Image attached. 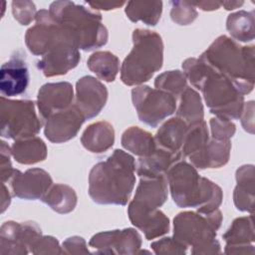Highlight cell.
Listing matches in <instances>:
<instances>
[{
    "label": "cell",
    "instance_id": "7",
    "mask_svg": "<svg viewBox=\"0 0 255 255\" xmlns=\"http://www.w3.org/2000/svg\"><path fill=\"white\" fill-rule=\"evenodd\" d=\"M222 222V213L216 209L210 213L183 211L173 218V236L176 240L191 247V254L207 255L221 253L216 239Z\"/></svg>",
    "mask_w": 255,
    "mask_h": 255
},
{
    "label": "cell",
    "instance_id": "33",
    "mask_svg": "<svg viewBox=\"0 0 255 255\" xmlns=\"http://www.w3.org/2000/svg\"><path fill=\"white\" fill-rule=\"evenodd\" d=\"M226 29L234 40L250 42L254 39V12L240 10L228 15Z\"/></svg>",
    "mask_w": 255,
    "mask_h": 255
},
{
    "label": "cell",
    "instance_id": "30",
    "mask_svg": "<svg viewBox=\"0 0 255 255\" xmlns=\"http://www.w3.org/2000/svg\"><path fill=\"white\" fill-rule=\"evenodd\" d=\"M87 66L99 79L111 83L120 71V60L110 51H98L90 56Z\"/></svg>",
    "mask_w": 255,
    "mask_h": 255
},
{
    "label": "cell",
    "instance_id": "44",
    "mask_svg": "<svg viewBox=\"0 0 255 255\" xmlns=\"http://www.w3.org/2000/svg\"><path fill=\"white\" fill-rule=\"evenodd\" d=\"M89 6L93 8V10H112L122 7L126 2H87Z\"/></svg>",
    "mask_w": 255,
    "mask_h": 255
},
{
    "label": "cell",
    "instance_id": "26",
    "mask_svg": "<svg viewBox=\"0 0 255 255\" xmlns=\"http://www.w3.org/2000/svg\"><path fill=\"white\" fill-rule=\"evenodd\" d=\"M188 125L177 117L167 120L161 125L154 135L156 145L173 153L181 152L180 149Z\"/></svg>",
    "mask_w": 255,
    "mask_h": 255
},
{
    "label": "cell",
    "instance_id": "17",
    "mask_svg": "<svg viewBox=\"0 0 255 255\" xmlns=\"http://www.w3.org/2000/svg\"><path fill=\"white\" fill-rule=\"evenodd\" d=\"M29 84V71L25 54L17 51L2 64L0 70V91L3 96L15 97L23 94Z\"/></svg>",
    "mask_w": 255,
    "mask_h": 255
},
{
    "label": "cell",
    "instance_id": "4",
    "mask_svg": "<svg viewBox=\"0 0 255 255\" xmlns=\"http://www.w3.org/2000/svg\"><path fill=\"white\" fill-rule=\"evenodd\" d=\"M199 59L227 78L244 96L254 88V45L241 46L221 35L200 55Z\"/></svg>",
    "mask_w": 255,
    "mask_h": 255
},
{
    "label": "cell",
    "instance_id": "19",
    "mask_svg": "<svg viewBox=\"0 0 255 255\" xmlns=\"http://www.w3.org/2000/svg\"><path fill=\"white\" fill-rule=\"evenodd\" d=\"M128 215L131 224L142 231L147 240L162 236L169 231V219L159 209H146L130 201Z\"/></svg>",
    "mask_w": 255,
    "mask_h": 255
},
{
    "label": "cell",
    "instance_id": "12",
    "mask_svg": "<svg viewBox=\"0 0 255 255\" xmlns=\"http://www.w3.org/2000/svg\"><path fill=\"white\" fill-rule=\"evenodd\" d=\"M89 245L97 254H137L141 236L133 228L103 231L95 234Z\"/></svg>",
    "mask_w": 255,
    "mask_h": 255
},
{
    "label": "cell",
    "instance_id": "31",
    "mask_svg": "<svg viewBox=\"0 0 255 255\" xmlns=\"http://www.w3.org/2000/svg\"><path fill=\"white\" fill-rule=\"evenodd\" d=\"M125 12L131 22L141 21L145 25L155 26L162 13V2L128 1L127 2Z\"/></svg>",
    "mask_w": 255,
    "mask_h": 255
},
{
    "label": "cell",
    "instance_id": "24",
    "mask_svg": "<svg viewBox=\"0 0 255 255\" xmlns=\"http://www.w3.org/2000/svg\"><path fill=\"white\" fill-rule=\"evenodd\" d=\"M236 186L233 192V201L236 208L240 211L253 213L254 210V183L255 171L253 164L240 166L235 173Z\"/></svg>",
    "mask_w": 255,
    "mask_h": 255
},
{
    "label": "cell",
    "instance_id": "29",
    "mask_svg": "<svg viewBox=\"0 0 255 255\" xmlns=\"http://www.w3.org/2000/svg\"><path fill=\"white\" fill-rule=\"evenodd\" d=\"M54 211L60 214L72 212L78 201V197L74 188L67 184H53L41 199Z\"/></svg>",
    "mask_w": 255,
    "mask_h": 255
},
{
    "label": "cell",
    "instance_id": "13",
    "mask_svg": "<svg viewBox=\"0 0 255 255\" xmlns=\"http://www.w3.org/2000/svg\"><path fill=\"white\" fill-rule=\"evenodd\" d=\"M86 118L75 103L60 112L54 113L44 122L45 136L54 143H62L74 138Z\"/></svg>",
    "mask_w": 255,
    "mask_h": 255
},
{
    "label": "cell",
    "instance_id": "43",
    "mask_svg": "<svg viewBox=\"0 0 255 255\" xmlns=\"http://www.w3.org/2000/svg\"><path fill=\"white\" fill-rule=\"evenodd\" d=\"M240 118H241V124L243 128L250 133H254V102L253 101H250L244 104L243 112Z\"/></svg>",
    "mask_w": 255,
    "mask_h": 255
},
{
    "label": "cell",
    "instance_id": "39",
    "mask_svg": "<svg viewBox=\"0 0 255 255\" xmlns=\"http://www.w3.org/2000/svg\"><path fill=\"white\" fill-rule=\"evenodd\" d=\"M12 14L21 25H29L36 18V6L29 0H15L12 2Z\"/></svg>",
    "mask_w": 255,
    "mask_h": 255
},
{
    "label": "cell",
    "instance_id": "9",
    "mask_svg": "<svg viewBox=\"0 0 255 255\" xmlns=\"http://www.w3.org/2000/svg\"><path fill=\"white\" fill-rule=\"evenodd\" d=\"M35 21V25L30 27L25 34L26 46L33 55L43 57L63 43H73L78 46L74 35L55 21L49 10L38 11Z\"/></svg>",
    "mask_w": 255,
    "mask_h": 255
},
{
    "label": "cell",
    "instance_id": "42",
    "mask_svg": "<svg viewBox=\"0 0 255 255\" xmlns=\"http://www.w3.org/2000/svg\"><path fill=\"white\" fill-rule=\"evenodd\" d=\"M63 252L67 254H89L87 243L81 236L68 237L62 244Z\"/></svg>",
    "mask_w": 255,
    "mask_h": 255
},
{
    "label": "cell",
    "instance_id": "35",
    "mask_svg": "<svg viewBox=\"0 0 255 255\" xmlns=\"http://www.w3.org/2000/svg\"><path fill=\"white\" fill-rule=\"evenodd\" d=\"M154 87L177 98L187 88V79L179 70L167 71L155 78Z\"/></svg>",
    "mask_w": 255,
    "mask_h": 255
},
{
    "label": "cell",
    "instance_id": "18",
    "mask_svg": "<svg viewBox=\"0 0 255 255\" xmlns=\"http://www.w3.org/2000/svg\"><path fill=\"white\" fill-rule=\"evenodd\" d=\"M81 60L80 49L73 43L61 44L37 62V68L46 77H55L67 74L77 67Z\"/></svg>",
    "mask_w": 255,
    "mask_h": 255
},
{
    "label": "cell",
    "instance_id": "40",
    "mask_svg": "<svg viewBox=\"0 0 255 255\" xmlns=\"http://www.w3.org/2000/svg\"><path fill=\"white\" fill-rule=\"evenodd\" d=\"M33 254H63V248L60 246L57 238L53 236L42 235L31 249Z\"/></svg>",
    "mask_w": 255,
    "mask_h": 255
},
{
    "label": "cell",
    "instance_id": "11",
    "mask_svg": "<svg viewBox=\"0 0 255 255\" xmlns=\"http://www.w3.org/2000/svg\"><path fill=\"white\" fill-rule=\"evenodd\" d=\"M42 236L34 221H6L0 228V255H26Z\"/></svg>",
    "mask_w": 255,
    "mask_h": 255
},
{
    "label": "cell",
    "instance_id": "38",
    "mask_svg": "<svg viewBox=\"0 0 255 255\" xmlns=\"http://www.w3.org/2000/svg\"><path fill=\"white\" fill-rule=\"evenodd\" d=\"M211 137L218 140H229L236 131L235 125L227 119L214 117L209 122Z\"/></svg>",
    "mask_w": 255,
    "mask_h": 255
},
{
    "label": "cell",
    "instance_id": "10",
    "mask_svg": "<svg viewBox=\"0 0 255 255\" xmlns=\"http://www.w3.org/2000/svg\"><path fill=\"white\" fill-rule=\"evenodd\" d=\"M131 101L139 121L151 128H156L176 110L174 96L144 85L131 90Z\"/></svg>",
    "mask_w": 255,
    "mask_h": 255
},
{
    "label": "cell",
    "instance_id": "3",
    "mask_svg": "<svg viewBox=\"0 0 255 255\" xmlns=\"http://www.w3.org/2000/svg\"><path fill=\"white\" fill-rule=\"evenodd\" d=\"M174 203L181 208H196L199 213H210L220 206L223 192L219 185L200 176L197 169L183 158L165 173Z\"/></svg>",
    "mask_w": 255,
    "mask_h": 255
},
{
    "label": "cell",
    "instance_id": "36",
    "mask_svg": "<svg viewBox=\"0 0 255 255\" xmlns=\"http://www.w3.org/2000/svg\"><path fill=\"white\" fill-rule=\"evenodd\" d=\"M170 5V18L177 25H189L197 18L196 8L189 1H171Z\"/></svg>",
    "mask_w": 255,
    "mask_h": 255
},
{
    "label": "cell",
    "instance_id": "22",
    "mask_svg": "<svg viewBox=\"0 0 255 255\" xmlns=\"http://www.w3.org/2000/svg\"><path fill=\"white\" fill-rule=\"evenodd\" d=\"M182 157L181 152L173 153L157 146L151 154L138 157L135 162L136 174L140 178H156L164 176L171 165Z\"/></svg>",
    "mask_w": 255,
    "mask_h": 255
},
{
    "label": "cell",
    "instance_id": "23",
    "mask_svg": "<svg viewBox=\"0 0 255 255\" xmlns=\"http://www.w3.org/2000/svg\"><path fill=\"white\" fill-rule=\"evenodd\" d=\"M167 193L165 175L156 178H140L131 201L146 209H158L166 201Z\"/></svg>",
    "mask_w": 255,
    "mask_h": 255
},
{
    "label": "cell",
    "instance_id": "25",
    "mask_svg": "<svg viewBox=\"0 0 255 255\" xmlns=\"http://www.w3.org/2000/svg\"><path fill=\"white\" fill-rule=\"evenodd\" d=\"M81 142L91 152H105L115 143L114 127L106 121L93 123L84 130L81 136Z\"/></svg>",
    "mask_w": 255,
    "mask_h": 255
},
{
    "label": "cell",
    "instance_id": "32",
    "mask_svg": "<svg viewBox=\"0 0 255 255\" xmlns=\"http://www.w3.org/2000/svg\"><path fill=\"white\" fill-rule=\"evenodd\" d=\"M203 105L200 95L190 87H187L179 96V106L176 117L183 120L187 125L203 121Z\"/></svg>",
    "mask_w": 255,
    "mask_h": 255
},
{
    "label": "cell",
    "instance_id": "2",
    "mask_svg": "<svg viewBox=\"0 0 255 255\" xmlns=\"http://www.w3.org/2000/svg\"><path fill=\"white\" fill-rule=\"evenodd\" d=\"M132 155L115 149L105 160L96 163L89 174V195L98 204L126 205L135 183Z\"/></svg>",
    "mask_w": 255,
    "mask_h": 255
},
{
    "label": "cell",
    "instance_id": "6",
    "mask_svg": "<svg viewBox=\"0 0 255 255\" xmlns=\"http://www.w3.org/2000/svg\"><path fill=\"white\" fill-rule=\"evenodd\" d=\"M163 64V42L148 29H134L132 49L121 67V80L127 86H140L151 79Z\"/></svg>",
    "mask_w": 255,
    "mask_h": 255
},
{
    "label": "cell",
    "instance_id": "45",
    "mask_svg": "<svg viewBox=\"0 0 255 255\" xmlns=\"http://www.w3.org/2000/svg\"><path fill=\"white\" fill-rule=\"evenodd\" d=\"M195 8H200L203 11H214L220 8V1H192L190 2Z\"/></svg>",
    "mask_w": 255,
    "mask_h": 255
},
{
    "label": "cell",
    "instance_id": "14",
    "mask_svg": "<svg viewBox=\"0 0 255 255\" xmlns=\"http://www.w3.org/2000/svg\"><path fill=\"white\" fill-rule=\"evenodd\" d=\"M9 181L13 195L26 200L42 199L53 185L51 175L37 167L27 169L25 172L15 169Z\"/></svg>",
    "mask_w": 255,
    "mask_h": 255
},
{
    "label": "cell",
    "instance_id": "8",
    "mask_svg": "<svg viewBox=\"0 0 255 255\" xmlns=\"http://www.w3.org/2000/svg\"><path fill=\"white\" fill-rule=\"evenodd\" d=\"M1 136L21 139L35 136L43 126L37 116L35 103L30 100H10L1 97Z\"/></svg>",
    "mask_w": 255,
    "mask_h": 255
},
{
    "label": "cell",
    "instance_id": "21",
    "mask_svg": "<svg viewBox=\"0 0 255 255\" xmlns=\"http://www.w3.org/2000/svg\"><path fill=\"white\" fill-rule=\"evenodd\" d=\"M230 150V139L218 140L209 137L205 145L198 152L188 156V159L196 169L218 168L228 162Z\"/></svg>",
    "mask_w": 255,
    "mask_h": 255
},
{
    "label": "cell",
    "instance_id": "27",
    "mask_svg": "<svg viewBox=\"0 0 255 255\" xmlns=\"http://www.w3.org/2000/svg\"><path fill=\"white\" fill-rule=\"evenodd\" d=\"M13 158L21 164H34L47 157V146L42 138L31 136L17 139L11 146Z\"/></svg>",
    "mask_w": 255,
    "mask_h": 255
},
{
    "label": "cell",
    "instance_id": "1",
    "mask_svg": "<svg viewBox=\"0 0 255 255\" xmlns=\"http://www.w3.org/2000/svg\"><path fill=\"white\" fill-rule=\"evenodd\" d=\"M182 70L190 84L202 93L211 114L230 121L241 117L244 96L227 78L199 58L186 59Z\"/></svg>",
    "mask_w": 255,
    "mask_h": 255
},
{
    "label": "cell",
    "instance_id": "34",
    "mask_svg": "<svg viewBox=\"0 0 255 255\" xmlns=\"http://www.w3.org/2000/svg\"><path fill=\"white\" fill-rule=\"evenodd\" d=\"M209 137V130L204 121L188 125L180 149L182 156L188 157L198 152L208 141Z\"/></svg>",
    "mask_w": 255,
    "mask_h": 255
},
{
    "label": "cell",
    "instance_id": "37",
    "mask_svg": "<svg viewBox=\"0 0 255 255\" xmlns=\"http://www.w3.org/2000/svg\"><path fill=\"white\" fill-rule=\"evenodd\" d=\"M150 247L157 255H184L187 251V247L174 237H164L156 240L151 243Z\"/></svg>",
    "mask_w": 255,
    "mask_h": 255
},
{
    "label": "cell",
    "instance_id": "15",
    "mask_svg": "<svg viewBox=\"0 0 255 255\" xmlns=\"http://www.w3.org/2000/svg\"><path fill=\"white\" fill-rule=\"evenodd\" d=\"M108 89L93 76H84L76 83L75 105L84 114L86 120L97 117L108 101Z\"/></svg>",
    "mask_w": 255,
    "mask_h": 255
},
{
    "label": "cell",
    "instance_id": "41",
    "mask_svg": "<svg viewBox=\"0 0 255 255\" xmlns=\"http://www.w3.org/2000/svg\"><path fill=\"white\" fill-rule=\"evenodd\" d=\"M0 158H1V163H0V172H1V180L2 183H5L6 181H9L14 173V168L11 163V147L4 141L1 140L0 142Z\"/></svg>",
    "mask_w": 255,
    "mask_h": 255
},
{
    "label": "cell",
    "instance_id": "46",
    "mask_svg": "<svg viewBox=\"0 0 255 255\" xmlns=\"http://www.w3.org/2000/svg\"><path fill=\"white\" fill-rule=\"evenodd\" d=\"M1 212L3 213L7 207L9 206L10 202H11V194L8 190V188L6 187L5 183H2V193H1Z\"/></svg>",
    "mask_w": 255,
    "mask_h": 255
},
{
    "label": "cell",
    "instance_id": "5",
    "mask_svg": "<svg viewBox=\"0 0 255 255\" xmlns=\"http://www.w3.org/2000/svg\"><path fill=\"white\" fill-rule=\"evenodd\" d=\"M49 12L74 35L80 50L93 51L107 44L109 34L100 12L71 1L53 2Z\"/></svg>",
    "mask_w": 255,
    "mask_h": 255
},
{
    "label": "cell",
    "instance_id": "28",
    "mask_svg": "<svg viewBox=\"0 0 255 255\" xmlns=\"http://www.w3.org/2000/svg\"><path fill=\"white\" fill-rule=\"evenodd\" d=\"M122 145L138 157L147 156L157 148L154 136L138 127H130L124 131Z\"/></svg>",
    "mask_w": 255,
    "mask_h": 255
},
{
    "label": "cell",
    "instance_id": "16",
    "mask_svg": "<svg viewBox=\"0 0 255 255\" xmlns=\"http://www.w3.org/2000/svg\"><path fill=\"white\" fill-rule=\"evenodd\" d=\"M74 89L69 82L47 83L37 96V107L43 123L54 113L71 107L74 103Z\"/></svg>",
    "mask_w": 255,
    "mask_h": 255
},
{
    "label": "cell",
    "instance_id": "20",
    "mask_svg": "<svg viewBox=\"0 0 255 255\" xmlns=\"http://www.w3.org/2000/svg\"><path fill=\"white\" fill-rule=\"evenodd\" d=\"M226 254H254L255 240L252 215L235 218L222 236Z\"/></svg>",
    "mask_w": 255,
    "mask_h": 255
},
{
    "label": "cell",
    "instance_id": "47",
    "mask_svg": "<svg viewBox=\"0 0 255 255\" xmlns=\"http://www.w3.org/2000/svg\"><path fill=\"white\" fill-rule=\"evenodd\" d=\"M244 4L243 1H223L221 2V6H223L226 10H234L236 8L241 7Z\"/></svg>",
    "mask_w": 255,
    "mask_h": 255
}]
</instances>
